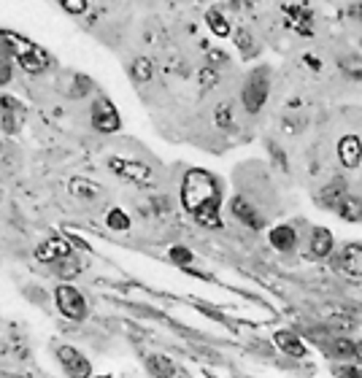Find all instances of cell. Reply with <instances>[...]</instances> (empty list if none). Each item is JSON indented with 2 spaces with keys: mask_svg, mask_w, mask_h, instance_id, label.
Segmentation results:
<instances>
[{
  "mask_svg": "<svg viewBox=\"0 0 362 378\" xmlns=\"http://www.w3.org/2000/svg\"><path fill=\"white\" fill-rule=\"evenodd\" d=\"M181 203L184 211L195 216V222L203 227H222V216H219V184L216 178L203 168H192L184 173L181 181Z\"/></svg>",
  "mask_w": 362,
  "mask_h": 378,
  "instance_id": "6da1fadb",
  "label": "cell"
},
{
  "mask_svg": "<svg viewBox=\"0 0 362 378\" xmlns=\"http://www.w3.org/2000/svg\"><path fill=\"white\" fill-rule=\"evenodd\" d=\"M0 46L6 52H11L19 60V65L27 70V73H44L49 68V54L46 49H41L38 44L22 38L19 33H11V30H0Z\"/></svg>",
  "mask_w": 362,
  "mask_h": 378,
  "instance_id": "7a4b0ae2",
  "label": "cell"
},
{
  "mask_svg": "<svg viewBox=\"0 0 362 378\" xmlns=\"http://www.w3.org/2000/svg\"><path fill=\"white\" fill-rule=\"evenodd\" d=\"M268 100V70L257 68L249 73L246 86H243V105L249 114H257Z\"/></svg>",
  "mask_w": 362,
  "mask_h": 378,
  "instance_id": "3957f363",
  "label": "cell"
},
{
  "mask_svg": "<svg viewBox=\"0 0 362 378\" xmlns=\"http://www.w3.org/2000/svg\"><path fill=\"white\" fill-rule=\"evenodd\" d=\"M54 300H57V308L63 316H68L73 322H82L86 316V300L84 294L79 292L76 287H70V284H60L57 289H54Z\"/></svg>",
  "mask_w": 362,
  "mask_h": 378,
  "instance_id": "277c9868",
  "label": "cell"
},
{
  "mask_svg": "<svg viewBox=\"0 0 362 378\" xmlns=\"http://www.w3.org/2000/svg\"><path fill=\"white\" fill-rule=\"evenodd\" d=\"M108 168L122 176V178H127V181H133V184H152L155 181V173L149 165H141L136 159H122V157H111L108 159Z\"/></svg>",
  "mask_w": 362,
  "mask_h": 378,
  "instance_id": "5b68a950",
  "label": "cell"
},
{
  "mask_svg": "<svg viewBox=\"0 0 362 378\" xmlns=\"http://www.w3.org/2000/svg\"><path fill=\"white\" fill-rule=\"evenodd\" d=\"M92 124L101 133H117L119 130V114H117V108H114V103L108 98H101L95 103V108H92Z\"/></svg>",
  "mask_w": 362,
  "mask_h": 378,
  "instance_id": "8992f818",
  "label": "cell"
},
{
  "mask_svg": "<svg viewBox=\"0 0 362 378\" xmlns=\"http://www.w3.org/2000/svg\"><path fill=\"white\" fill-rule=\"evenodd\" d=\"M35 257L41 259V262H63V259L70 257V241L54 235V238L44 241L35 249Z\"/></svg>",
  "mask_w": 362,
  "mask_h": 378,
  "instance_id": "52a82bcc",
  "label": "cell"
},
{
  "mask_svg": "<svg viewBox=\"0 0 362 378\" xmlns=\"http://www.w3.org/2000/svg\"><path fill=\"white\" fill-rule=\"evenodd\" d=\"M284 14H287V25H290L297 35L313 33V14H311L309 6H287Z\"/></svg>",
  "mask_w": 362,
  "mask_h": 378,
  "instance_id": "ba28073f",
  "label": "cell"
},
{
  "mask_svg": "<svg viewBox=\"0 0 362 378\" xmlns=\"http://www.w3.org/2000/svg\"><path fill=\"white\" fill-rule=\"evenodd\" d=\"M57 360H60V365L68 370L70 376H89V373H92L89 362H86L76 348H70V346H60V348H57Z\"/></svg>",
  "mask_w": 362,
  "mask_h": 378,
  "instance_id": "9c48e42d",
  "label": "cell"
},
{
  "mask_svg": "<svg viewBox=\"0 0 362 378\" xmlns=\"http://www.w3.org/2000/svg\"><path fill=\"white\" fill-rule=\"evenodd\" d=\"M338 159L344 168H357L362 162V141L357 136H344L338 141Z\"/></svg>",
  "mask_w": 362,
  "mask_h": 378,
  "instance_id": "30bf717a",
  "label": "cell"
},
{
  "mask_svg": "<svg viewBox=\"0 0 362 378\" xmlns=\"http://www.w3.org/2000/svg\"><path fill=\"white\" fill-rule=\"evenodd\" d=\"M230 208H233V214L238 216V222H243L246 227H252V230H259V227L265 224V219H262L257 211H254V206H252V203H246L243 197H235V200L230 203Z\"/></svg>",
  "mask_w": 362,
  "mask_h": 378,
  "instance_id": "8fae6325",
  "label": "cell"
},
{
  "mask_svg": "<svg viewBox=\"0 0 362 378\" xmlns=\"http://www.w3.org/2000/svg\"><path fill=\"white\" fill-rule=\"evenodd\" d=\"M273 341H276V346L284 351V354H290V357H306V344L295 335V332H287V330H278L276 335H273Z\"/></svg>",
  "mask_w": 362,
  "mask_h": 378,
  "instance_id": "7c38bea8",
  "label": "cell"
},
{
  "mask_svg": "<svg viewBox=\"0 0 362 378\" xmlns=\"http://www.w3.org/2000/svg\"><path fill=\"white\" fill-rule=\"evenodd\" d=\"M268 238H271V246L278 249V252H292L295 241H297V235H295V230L290 227V224H278V227H273Z\"/></svg>",
  "mask_w": 362,
  "mask_h": 378,
  "instance_id": "4fadbf2b",
  "label": "cell"
},
{
  "mask_svg": "<svg viewBox=\"0 0 362 378\" xmlns=\"http://www.w3.org/2000/svg\"><path fill=\"white\" fill-rule=\"evenodd\" d=\"M332 252V233L325 227H313L311 230V254L313 257H328Z\"/></svg>",
  "mask_w": 362,
  "mask_h": 378,
  "instance_id": "5bb4252c",
  "label": "cell"
},
{
  "mask_svg": "<svg viewBox=\"0 0 362 378\" xmlns=\"http://www.w3.org/2000/svg\"><path fill=\"white\" fill-rule=\"evenodd\" d=\"M341 265L349 275H362V243H349L344 249Z\"/></svg>",
  "mask_w": 362,
  "mask_h": 378,
  "instance_id": "9a60e30c",
  "label": "cell"
},
{
  "mask_svg": "<svg viewBox=\"0 0 362 378\" xmlns=\"http://www.w3.org/2000/svg\"><path fill=\"white\" fill-rule=\"evenodd\" d=\"M338 216L344 219V222H360L362 219V200L360 197H351V195H346L344 200L338 203Z\"/></svg>",
  "mask_w": 362,
  "mask_h": 378,
  "instance_id": "2e32d148",
  "label": "cell"
},
{
  "mask_svg": "<svg viewBox=\"0 0 362 378\" xmlns=\"http://www.w3.org/2000/svg\"><path fill=\"white\" fill-rule=\"evenodd\" d=\"M70 192H73L76 197H82V200H95V197L103 195V187L95 184V181H86V178H73V181H70Z\"/></svg>",
  "mask_w": 362,
  "mask_h": 378,
  "instance_id": "e0dca14e",
  "label": "cell"
},
{
  "mask_svg": "<svg viewBox=\"0 0 362 378\" xmlns=\"http://www.w3.org/2000/svg\"><path fill=\"white\" fill-rule=\"evenodd\" d=\"M346 197V187L344 181L338 178V181H332V184H328V187L322 189V195H319V203L325 208H338V203Z\"/></svg>",
  "mask_w": 362,
  "mask_h": 378,
  "instance_id": "ac0fdd59",
  "label": "cell"
},
{
  "mask_svg": "<svg viewBox=\"0 0 362 378\" xmlns=\"http://www.w3.org/2000/svg\"><path fill=\"white\" fill-rule=\"evenodd\" d=\"M206 22L208 27H211V33L219 35V38H227L230 35V22L224 19L222 11H216V8H208L206 11Z\"/></svg>",
  "mask_w": 362,
  "mask_h": 378,
  "instance_id": "d6986e66",
  "label": "cell"
},
{
  "mask_svg": "<svg viewBox=\"0 0 362 378\" xmlns=\"http://www.w3.org/2000/svg\"><path fill=\"white\" fill-rule=\"evenodd\" d=\"M146 365H149V373L155 376H179V370H173V365L165 357H149Z\"/></svg>",
  "mask_w": 362,
  "mask_h": 378,
  "instance_id": "ffe728a7",
  "label": "cell"
},
{
  "mask_svg": "<svg viewBox=\"0 0 362 378\" xmlns=\"http://www.w3.org/2000/svg\"><path fill=\"white\" fill-rule=\"evenodd\" d=\"M341 70H344L349 79H362V57L357 54H349L341 60Z\"/></svg>",
  "mask_w": 362,
  "mask_h": 378,
  "instance_id": "44dd1931",
  "label": "cell"
},
{
  "mask_svg": "<svg viewBox=\"0 0 362 378\" xmlns=\"http://www.w3.org/2000/svg\"><path fill=\"white\" fill-rule=\"evenodd\" d=\"M108 227L124 233V230H130V216H127L124 211H119V208H111V211H108Z\"/></svg>",
  "mask_w": 362,
  "mask_h": 378,
  "instance_id": "7402d4cb",
  "label": "cell"
},
{
  "mask_svg": "<svg viewBox=\"0 0 362 378\" xmlns=\"http://www.w3.org/2000/svg\"><path fill=\"white\" fill-rule=\"evenodd\" d=\"M152 73H155V65H152V60H146V57H138V60L133 63V76H136L138 82H149V79H152Z\"/></svg>",
  "mask_w": 362,
  "mask_h": 378,
  "instance_id": "603a6c76",
  "label": "cell"
},
{
  "mask_svg": "<svg viewBox=\"0 0 362 378\" xmlns=\"http://www.w3.org/2000/svg\"><path fill=\"white\" fill-rule=\"evenodd\" d=\"M332 354L335 357H354V344L351 341H332Z\"/></svg>",
  "mask_w": 362,
  "mask_h": 378,
  "instance_id": "cb8c5ba5",
  "label": "cell"
},
{
  "mask_svg": "<svg viewBox=\"0 0 362 378\" xmlns=\"http://www.w3.org/2000/svg\"><path fill=\"white\" fill-rule=\"evenodd\" d=\"M60 6H63L68 14H84L89 0H60Z\"/></svg>",
  "mask_w": 362,
  "mask_h": 378,
  "instance_id": "d4e9b609",
  "label": "cell"
},
{
  "mask_svg": "<svg viewBox=\"0 0 362 378\" xmlns=\"http://www.w3.org/2000/svg\"><path fill=\"white\" fill-rule=\"evenodd\" d=\"M171 259H173V262H179V265H190V262H192V252H190V249H181V246H176V249H171Z\"/></svg>",
  "mask_w": 362,
  "mask_h": 378,
  "instance_id": "484cf974",
  "label": "cell"
},
{
  "mask_svg": "<svg viewBox=\"0 0 362 378\" xmlns=\"http://www.w3.org/2000/svg\"><path fill=\"white\" fill-rule=\"evenodd\" d=\"M216 82H219V76H216V70H214V68L200 70V84L206 86V89H214V86H216Z\"/></svg>",
  "mask_w": 362,
  "mask_h": 378,
  "instance_id": "4316f807",
  "label": "cell"
},
{
  "mask_svg": "<svg viewBox=\"0 0 362 378\" xmlns=\"http://www.w3.org/2000/svg\"><path fill=\"white\" fill-rule=\"evenodd\" d=\"M230 122H233V117H230V103L216 105V124H219V127H230Z\"/></svg>",
  "mask_w": 362,
  "mask_h": 378,
  "instance_id": "83f0119b",
  "label": "cell"
},
{
  "mask_svg": "<svg viewBox=\"0 0 362 378\" xmlns=\"http://www.w3.org/2000/svg\"><path fill=\"white\" fill-rule=\"evenodd\" d=\"M332 373L344 378H362V365H354V367H335Z\"/></svg>",
  "mask_w": 362,
  "mask_h": 378,
  "instance_id": "f1b7e54d",
  "label": "cell"
},
{
  "mask_svg": "<svg viewBox=\"0 0 362 378\" xmlns=\"http://www.w3.org/2000/svg\"><path fill=\"white\" fill-rule=\"evenodd\" d=\"M8 82H11V65L6 57H0V86L8 84Z\"/></svg>",
  "mask_w": 362,
  "mask_h": 378,
  "instance_id": "f546056e",
  "label": "cell"
},
{
  "mask_svg": "<svg viewBox=\"0 0 362 378\" xmlns=\"http://www.w3.org/2000/svg\"><path fill=\"white\" fill-rule=\"evenodd\" d=\"M249 44H252V35H249V33H238V46H241V52H246V49H252Z\"/></svg>",
  "mask_w": 362,
  "mask_h": 378,
  "instance_id": "4dcf8cb0",
  "label": "cell"
},
{
  "mask_svg": "<svg viewBox=\"0 0 362 378\" xmlns=\"http://www.w3.org/2000/svg\"><path fill=\"white\" fill-rule=\"evenodd\" d=\"M208 63L214 65V63H227V54L224 52H208Z\"/></svg>",
  "mask_w": 362,
  "mask_h": 378,
  "instance_id": "1f68e13d",
  "label": "cell"
},
{
  "mask_svg": "<svg viewBox=\"0 0 362 378\" xmlns=\"http://www.w3.org/2000/svg\"><path fill=\"white\" fill-rule=\"evenodd\" d=\"M303 60H306V65H309L311 70H319V68H322V63H319V60H316V57H311V54H306V57H303Z\"/></svg>",
  "mask_w": 362,
  "mask_h": 378,
  "instance_id": "d6a6232c",
  "label": "cell"
},
{
  "mask_svg": "<svg viewBox=\"0 0 362 378\" xmlns=\"http://www.w3.org/2000/svg\"><path fill=\"white\" fill-rule=\"evenodd\" d=\"M354 360L362 362V344H354Z\"/></svg>",
  "mask_w": 362,
  "mask_h": 378,
  "instance_id": "836d02e7",
  "label": "cell"
},
{
  "mask_svg": "<svg viewBox=\"0 0 362 378\" xmlns=\"http://www.w3.org/2000/svg\"><path fill=\"white\" fill-rule=\"evenodd\" d=\"M360 17H362V6H360Z\"/></svg>",
  "mask_w": 362,
  "mask_h": 378,
  "instance_id": "e575fe53",
  "label": "cell"
}]
</instances>
